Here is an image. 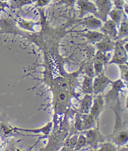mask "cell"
<instances>
[{
	"label": "cell",
	"mask_w": 128,
	"mask_h": 151,
	"mask_svg": "<svg viewBox=\"0 0 128 151\" xmlns=\"http://www.w3.org/2000/svg\"><path fill=\"white\" fill-rule=\"evenodd\" d=\"M84 136L86 138L87 144L92 148L96 149L99 146L100 143L104 142L106 137L101 133L99 124L96 128H93L89 130L84 131Z\"/></svg>",
	"instance_id": "6da1fadb"
},
{
	"label": "cell",
	"mask_w": 128,
	"mask_h": 151,
	"mask_svg": "<svg viewBox=\"0 0 128 151\" xmlns=\"http://www.w3.org/2000/svg\"><path fill=\"white\" fill-rule=\"evenodd\" d=\"M114 50V56L109 63H114L118 65L127 64V49L122 41L118 40L115 42Z\"/></svg>",
	"instance_id": "7a4b0ae2"
},
{
	"label": "cell",
	"mask_w": 128,
	"mask_h": 151,
	"mask_svg": "<svg viewBox=\"0 0 128 151\" xmlns=\"http://www.w3.org/2000/svg\"><path fill=\"white\" fill-rule=\"evenodd\" d=\"M113 109L115 114V123L113 133L111 134H115L122 131H125L124 129V124L122 118V109L121 107L119 98L116 100V103L112 107H110Z\"/></svg>",
	"instance_id": "3957f363"
},
{
	"label": "cell",
	"mask_w": 128,
	"mask_h": 151,
	"mask_svg": "<svg viewBox=\"0 0 128 151\" xmlns=\"http://www.w3.org/2000/svg\"><path fill=\"white\" fill-rule=\"evenodd\" d=\"M111 83V81L106 76L103 72L96 76L93 80V93L94 94H101Z\"/></svg>",
	"instance_id": "277c9868"
},
{
	"label": "cell",
	"mask_w": 128,
	"mask_h": 151,
	"mask_svg": "<svg viewBox=\"0 0 128 151\" xmlns=\"http://www.w3.org/2000/svg\"><path fill=\"white\" fill-rule=\"evenodd\" d=\"M97 8V13L96 16L104 21H107V16L109 14L112 3L110 0H94Z\"/></svg>",
	"instance_id": "5b68a950"
},
{
	"label": "cell",
	"mask_w": 128,
	"mask_h": 151,
	"mask_svg": "<svg viewBox=\"0 0 128 151\" xmlns=\"http://www.w3.org/2000/svg\"><path fill=\"white\" fill-rule=\"evenodd\" d=\"M111 83L112 89L107 93L104 98L105 103L106 104L113 101L114 100H117V99L119 98V92L125 87L124 81L122 79L117 80Z\"/></svg>",
	"instance_id": "8992f818"
},
{
	"label": "cell",
	"mask_w": 128,
	"mask_h": 151,
	"mask_svg": "<svg viewBox=\"0 0 128 151\" xmlns=\"http://www.w3.org/2000/svg\"><path fill=\"white\" fill-rule=\"evenodd\" d=\"M97 95L98 96L93 99V104L91 108L89 114L92 115L98 121L100 114L104 109L105 101L102 94H99Z\"/></svg>",
	"instance_id": "52a82bcc"
},
{
	"label": "cell",
	"mask_w": 128,
	"mask_h": 151,
	"mask_svg": "<svg viewBox=\"0 0 128 151\" xmlns=\"http://www.w3.org/2000/svg\"><path fill=\"white\" fill-rule=\"evenodd\" d=\"M78 8L80 14V17L89 13H92L95 16L97 13L96 6L89 0H77Z\"/></svg>",
	"instance_id": "ba28073f"
},
{
	"label": "cell",
	"mask_w": 128,
	"mask_h": 151,
	"mask_svg": "<svg viewBox=\"0 0 128 151\" xmlns=\"http://www.w3.org/2000/svg\"><path fill=\"white\" fill-rule=\"evenodd\" d=\"M115 42L111 37L108 35H105L101 41L96 43L98 50L104 52H108L114 50Z\"/></svg>",
	"instance_id": "9c48e42d"
},
{
	"label": "cell",
	"mask_w": 128,
	"mask_h": 151,
	"mask_svg": "<svg viewBox=\"0 0 128 151\" xmlns=\"http://www.w3.org/2000/svg\"><path fill=\"white\" fill-rule=\"evenodd\" d=\"M117 24L112 20L106 21V23L101 27V30L105 35L110 36L112 39H116L118 36Z\"/></svg>",
	"instance_id": "30bf717a"
},
{
	"label": "cell",
	"mask_w": 128,
	"mask_h": 151,
	"mask_svg": "<svg viewBox=\"0 0 128 151\" xmlns=\"http://www.w3.org/2000/svg\"><path fill=\"white\" fill-rule=\"evenodd\" d=\"M110 141L116 145L122 146L125 145L128 140V134L126 130L122 131L115 134H111L108 136Z\"/></svg>",
	"instance_id": "8fae6325"
},
{
	"label": "cell",
	"mask_w": 128,
	"mask_h": 151,
	"mask_svg": "<svg viewBox=\"0 0 128 151\" xmlns=\"http://www.w3.org/2000/svg\"><path fill=\"white\" fill-rule=\"evenodd\" d=\"M52 127V122H50L49 123L46 124L41 128L38 129H22V128H19V127H14L13 128V130L14 131H23L26 132H32V133H35V134H40L42 133L44 135H48Z\"/></svg>",
	"instance_id": "7c38bea8"
},
{
	"label": "cell",
	"mask_w": 128,
	"mask_h": 151,
	"mask_svg": "<svg viewBox=\"0 0 128 151\" xmlns=\"http://www.w3.org/2000/svg\"><path fill=\"white\" fill-rule=\"evenodd\" d=\"M93 98L91 94H86L80 104V112L82 114H89L93 104Z\"/></svg>",
	"instance_id": "4fadbf2b"
},
{
	"label": "cell",
	"mask_w": 128,
	"mask_h": 151,
	"mask_svg": "<svg viewBox=\"0 0 128 151\" xmlns=\"http://www.w3.org/2000/svg\"><path fill=\"white\" fill-rule=\"evenodd\" d=\"M83 121V131H86L89 129L94 128L96 127V119L92 116L89 114H83L81 115Z\"/></svg>",
	"instance_id": "5bb4252c"
},
{
	"label": "cell",
	"mask_w": 128,
	"mask_h": 151,
	"mask_svg": "<svg viewBox=\"0 0 128 151\" xmlns=\"http://www.w3.org/2000/svg\"><path fill=\"white\" fill-rule=\"evenodd\" d=\"M82 36L84 37H86L87 40L91 42L97 43L98 42L101 40V39L104 37V35L103 33H99V32L97 31H88L87 33H83Z\"/></svg>",
	"instance_id": "9a60e30c"
},
{
	"label": "cell",
	"mask_w": 128,
	"mask_h": 151,
	"mask_svg": "<svg viewBox=\"0 0 128 151\" xmlns=\"http://www.w3.org/2000/svg\"><path fill=\"white\" fill-rule=\"evenodd\" d=\"M93 78H90L85 75L84 76V80L82 86L83 92L86 94H91L93 93Z\"/></svg>",
	"instance_id": "2e32d148"
},
{
	"label": "cell",
	"mask_w": 128,
	"mask_h": 151,
	"mask_svg": "<svg viewBox=\"0 0 128 151\" xmlns=\"http://www.w3.org/2000/svg\"><path fill=\"white\" fill-rule=\"evenodd\" d=\"M80 23L86 25L90 28H101L102 26V23L98 18L90 17L89 18L84 19L80 21Z\"/></svg>",
	"instance_id": "e0dca14e"
},
{
	"label": "cell",
	"mask_w": 128,
	"mask_h": 151,
	"mask_svg": "<svg viewBox=\"0 0 128 151\" xmlns=\"http://www.w3.org/2000/svg\"><path fill=\"white\" fill-rule=\"evenodd\" d=\"M122 10L118 9H114L111 11L109 13V15L111 18V20L113 21L116 24H120L121 21L124 17V15L122 14Z\"/></svg>",
	"instance_id": "ac0fdd59"
},
{
	"label": "cell",
	"mask_w": 128,
	"mask_h": 151,
	"mask_svg": "<svg viewBox=\"0 0 128 151\" xmlns=\"http://www.w3.org/2000/svg\"><path fill=\"white\" fill-rule=\"evenodd\" d=\"M118 148L117 145L111 141L103 142L100 145V147L95 150V151H118Z\"/></svg>",
	"instance_id": "d6986e66"
},
{
	"label": "cell",
	"mask_w": 128,
	"mask_h": 151,
	"mask_svg": "<svg viewBox=\"0 0 128 151\" xmlns=\"http://www.w3.org/2000/svg\"><path fill=\"white\" fill-rule=\"evenodd\" d=\"M127 29L128 28H127V19L125 17H124L120 23L119 29V31L118 32V36H117V38L126 36L127 35Z\"/></svg>",
	"instance_id": "ffe728a7"
},
{
	"label": "cell",
	"mask_w": 128,
	"mask_h": 151,
	"mask_svg": "<svg viewBox=\"0 0 128 151\" xmlns=\"http://www.w3.org/2000/svg\"><path fill=\"white\" fill-rule=\"evenodd\" d=\"M86 144H87L86 138V137H85L84 135V134L79 135V136H78L77 143L73 150H81L85 146V145H86Z\"/></svg>",
	"instance_id": "44dd1931"
},
{
	"label": "cell",
	"mask_w": 128,
	"mask_h": 151,
	"mask_svg": "<svg viewBox=\"0 0 128 151\" xmlns=\"http://www.w3.org/2000/svg\"><path fill=\"white\" fill-rule=\"evenodd\" d=\"M94 60L99 61L104 64L108 62V58L107 55H106V52L98 50L96 54L95 55Z\"/></svg>",
	"instance_id": "7402d4cb"
},
{
	"label": "cell",
	"mask_w": 128,
	"mask_h": 151,
	"mask_svg": "<svg viewBox=\"0 0 128 151\" xmlns=\"http://www.w3.org/2000/svg\"><path fill=\"white\" fill-rule=\"evenodd\" d=\"M84 73L87 76L92 78L94 77L95 73H94V70L93 67V62L87 63L84 68Z\"/></svg>",
	"instance_id": "603a6c76"
},
{
	"label": "cell",
	"mask_w": 128,
	"mask_h": 151,
	"mask_svg": "<svg viewBox=\"0 0 128 151\" xmlns=\"http://www.w3.org/2000/svg\"><path fill=\"white\" fill-rule=\"evenodd\" d=\"M103 66L104 64L102 63L94 60L93 63V67L96 76H98L103 72Z\"/></svg>",
	"instance_id": "cb8c5ba5"
},
{
	"label": "cell",
	"mask_w": 128,
	"mask_h": 151,
	"mask_svg": "<svg viewBox=\"0 0 128 151\" xmlns=\"http://www.w3.org/2000/svg\"><path fill=\"white\" fill-rule=\"evenodd\" d=\"M74 127L78 131H83V121L81 115L78 113L76 115L75 123H74Z\"/></svg>",
	"instance_id": "d4e9b609"
},
{
	"label": "cell",
	"mask_w": 128,
	"mask_h": 151,
	"mask_svg": "<svg viewBox=\"0 0 128 151\" xmlns=\"http://www.w3.org/2000/svg\"><path fill=\"white\" fill-rule=\"evenodd\" d=\"M120 70H121V79L127 82V64H120L119 65Z\"/></svg>",
	"instance_id": "484cf974"
},
{
	"label": "cell",
	"mask_w": 128,
	"mask_h": 151,
	"mask_svg": "<svg viewBox=\"0 0 128 151\" xmlns=\"http://www.w3.org/2000/svg\"><path fill=\"white\" fill-rule=\"evenodd\" d=\"M114 4L116 9H122L124 6V0H113Z\"/></svg>",
	"instance_id": "4316f807"
},
{
	"label": "cell",
	"mask_w": 128,
	"mask_h": 151,
	"mask_svg": "<svg viewBox=\"0 0 128 151\" xmlns=\"http://www.w3.org/2000/svg\"><path fill=\"white\" fill-rule=\"evenodd\" d=\"M14 5H17V6H19V5H22L24 4L25 3H28L31 2L30 0H14Z\"/></svg>",
	"instance_id": "83f0119b"
},
{
	"label": "cell",
	"mask_w": 128,
	"mask_h": 151,
	"mask_svg": "<svg viewBox=\"0 0 128 151\" xmlns=\"http://www.w3.org/2000/svg\"><path fill=\"white\" fill-rule=\"evenodd\" d=\"M50 0H37L38 1V5L39 6H42V5H45L47 2H49Z\"/></svg>",
	"instance_id": "f1b7e54d"
},
{
	"label": "cell",
	"mask_w": 128,
	"mask_h": 151,
	"mask_svg": "<svg viewBox=\"0 0 128 151\" xmlns=\"http://www.w3.org/2000/svg\"><path fill=\"white\" fill-rule=\"evenodd\" d=\"M118 151H128V149L127 147H122L120 149H118Z\"/></svg>",
	"instance_id": "f546056e"
},
{
	"label": "cell",
	"mask_w": 128,
	"mask_h": 151,
	"mask_svg": "<svg viewBox=\"0 0 128 151\" xmlns=\"http://www.w3.org/2000/svg\"><path fill=\"white\" fill-rule=\"evenodd\" d=\"M32 1H33V2H35V1H37V0H32Z\"/></svg>",
	"instance_id": "4dcf8cb0"
},
{
	"label": "cell",
	"mask_w": 128,
	"mask_h": 151,
	"mask_svg": "<svg viewBox=\"0 0 128 151\" xmlns=\"http://www.w3.org/2000/svg\"><path fill=\"white\" fill-rule=\"evenodd\" d=\"M17 151H21V150H17Z\"/></svg>",
	"instance_id": "1f68e13d"
},
{
	"label": "cell",
	"mask_w": 128,
	"mask_h": 151,
	"mask_svg": "<svg viewBox=\"0 0 128 151\" xmlns=\"http://www.w3.org/2000/svg\"><path fill=\"white\" fill-rule=\"evenodd\" d=\"M91 151H95V150H91Z\"/></svg>",
	"instance_id": "d6a6232c"
}]
</instances>
